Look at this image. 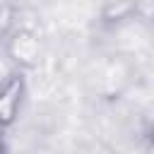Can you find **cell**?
<instances>
[{"label":"cell","mask_w":154,"mask_h":154,"mask_svg":"<svg viewBox=\"0 0 154 154\" xmlns=\"http://www.w3.org/2000/svg\"><path fill=\"white\" fill-rule=\"evenodd\" d=\"M24 96H26L24 70H12L0 82V130H7L17 123Z\"/></svg>","instance_id":"6da1fadb"},{"label":"cell","mask_w":154,"mask_h":154,"mask_svg":"<svg viewBox=\"0 0 154 154\" xmlns=\"http://www.w3.org/2000/svg\"><path fill=\"white\" fill-rule=\"evenodd\" d=\"M7 53L14 60L17 70H24L29 65H34L41 55V43L38 36L29 29H14L7 36Z\"/></svg>","instance_id":"7a4b0ae2"},{"label":"cell","mask_w":154,"mask_h":154,"mask_svg":"<svg viewBox=\"0 0 154 154\" xmlns=\"http://www.w3.org/2000/svg\"><path fill=\"white\" fill-rule=\"evenodd\" d=\"M14 10H12V5H7V2H2L0 5V36H10L14 29Z\"/></svg>","instance_id":"3957f363"},{"label":"cell","mask_w":154,"mask_h":154,"mask_svg":"<svg viewBox=\"0 0 154 154\" xmlns=\"http://www.w3.org/2000/svg\"><path fill=\"white\" fill-rule=\"evenodd\" d=\"M0 154H7V142L2 137V130H0Z\"/></svg>","instance_id":"277c9868"},{"label":"cell","mask_w":154,"mask_h":154,"mask_svg":"<svg viewBox=\"0 0 154 154\" xmlns=\"http://www.w3.org/2000/svg\"><path fill=\"white\" fill-rule=\"evenodd\" d=\"M152 144H154V128H152Z\"/></svg>","instance_id":"5b68a950"}]
</instances>
